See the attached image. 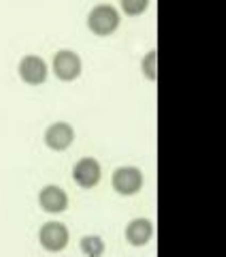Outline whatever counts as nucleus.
Returning a JSON list of instances; mask_svg holds the SVG:
<instances>
[{
    "instance_id": "1",
    "label": "nucleus",
    "mask_w": 226,
    "mask_h": 257,
    "mask_svg": "<svg viewBox=\"0 0 226 257\" xmlns=\"http://www.w3.org/2000/svg\"><path fill=\"white\" fill-rule=\"evenodd\" d=\"M120 26V13L111 5H98L94 7L88 15V28L98 37H109Z\"/></svg>"
},
{
    "instance_id": "2",
    "label": "nucleus",
    "mask_w": 226,
    "mask_h": 257,
    "mask_svg": "<svg viewBox=\"0 0 226 257\" xmlns=\"http://www.w3.org/2000/svg\"><path fill=\"white\" fill-rule=\"evenodd\" d=\"M68 227L64 223H58V221H47L41 231H38V242L45 251L50 253H60L64 248L68 246Z\"/></svg>"
},
{
    "instance_id": "3",
    "label": "nucleus",
    "mask_w": 226,
    "mask_h": 257,
    "mask_svg": "<svg viewBox=\"0 0 226 257\" xmlns=\"http://www.w3.org/2000/svg\"><path fill=\"white\" fill-rule=\"evenodd\" d=\"M143 172L139 167H118L113 172V178H111V184L120 195H136L141 189H143Z\"/></svg>"
},
{
    "instance_id": "4",
    "label": "nucleus",
    "mask_w": 226,
    "mask_h": 257,
    "mask_svg": "<svg viewBox=\"0 0 226 257\" xmlns=\"http://www.w3.org/2000/svg\"><path fill=\"white\" fill-rule=\"evenodd\" d=\"M54 73L62 82H75L82 75V58L72 50H62L54 56Z\"/></svg>"
},
{
    "instance_id": "5",
    "label": "nucleus",
    "mask_w": 226,
    "mask_h": 257,
    "mask_svg": "<svg viewBox=\"0 0 226 257\" xmlns=\"http://www.w3.org/2000/svg\"><path fill=\"white\" fill-rule=\"evenodd\" d=\"M100 163L92 157H84L79 159L75 167H72V178H75V182L79 184L82 189H92L96 187V184L100 182Z\"/></svg>"
},
{
    "instance_id": "6",
    "label": "nucleus",
    "mask_w": 226,
    "mask_h": 257,
    "mask_svg": "<svg viewBox=\"0 0 226 257\" xmlns=\"http://www.w3.org/2000/svg\"><path fill=\"white\" fill-rule=\"evenodd\" d=\"M18 71H20V77L30 86H41L47 79V73H50L47 62L41 58V56H34V54L24 56Z\"/></svg>"
},
{
    "instance_id": "7",
    "label": "nucleus",
    "mask_w": 226,
    "mask_h": 257,
    "mask_svg": "<svg viewBox=\"0 0 226 257\" xmlns=\"http://www.w3.org/2000/svg\"><path fill=\"white\" fill-rule=\"evenodd\" d=\"M38 204H41L45 212L58 214L68 208V195L58 184H47V187L41 189V193H38Z\"/></svg>"
},
{
    "instance_id": "8",
    "label": "nucleus",
    "mask_w": 226,
    "mask_h": 257,
    "mask_svg": "<svg viewBox=\"0 0 226 257\" xmlns=\"http://www.w3.org/2000/svg\"><path fill=\"white\" fill-rule=\"evenodd\" d=\"M72 142H75V128L68 122H54L45 131V144L52 150L62 152V150H66Z\"/></svg>"
},
{
    "instance_id": "9",
    "label": "nucleus",
    "mask_w": 226,
    "mask_h": 257,
    "mask_svg": "<svg viewBox=\"0 0 226 257\" xmlns=\"http://www.w3.org/2000/svg\"><path fill=\"white\" fill-rule=\"evenodd\" d=\"M154 236V225L148 219H134L126 225V242L132 246H145Z\"/></svg>"
},
{
    "instance_id": "10",
    "label": "nucleus",
    "mask_w": 226,
    "mask_h": 257,
    "mask_svg": "<svg viewBox=\"0 0 226 257\" xmlns=\"http://www.w3.org/2000/svg\"><path fill=\"white\" fill-rule=\"evenodd\" d=\"M79 248H82V253L86 257H102L104 242L98 236H86V238H82V242H79Z\"/></svg>"
},
{
    "instance_id": "11",
    "label": "nucleus",
    "mask_w": 226,
    "mask_h": 257,
    "mask_svg": "<svg viewBox=\"0 0 226 257\" xmlns=\"http://www.w3.org/2000/svg\"><path fill=\"white\" fill-rule=\"evenodd\" d=\"M126 15H141L150 7V0H120Z\"/></svg>"
},
{
    "instance_id": "12",
    "label": "nucleus",
    "mask_w": 226,
    "mask_h": 257,
    "mask_svg": "<svg viewBox=\"0 0 226 257\" xmlns=\"http://www.w3.org/2000/svg\"><path fill=\"white\" fill-rule=\"evenodd\" d=\"M141 69L150 79H156V52H150L145 56L143 62H141Z\"/></svg>"
}]
</instances>
